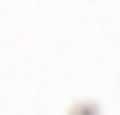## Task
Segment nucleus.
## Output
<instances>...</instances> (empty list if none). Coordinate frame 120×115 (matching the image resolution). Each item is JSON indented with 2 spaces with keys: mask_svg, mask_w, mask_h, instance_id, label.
Here are the masks:
<instances>
[{
  "mask_svg": "<svg viewBox=\"0 0 120 115\" xmlns=\"http://www.w3.org/2000/svg\"><path fill=\"white\" fill-rule=\"evenodd\" d=\"M73 115H99V110H94V105H78V110H73Z\"/></svg>",
  "mask_w": 120,
  "mask_h": 115,
  "instance_id": "nucleus-1",
  "label": "nucleus"
}]
</instances>
